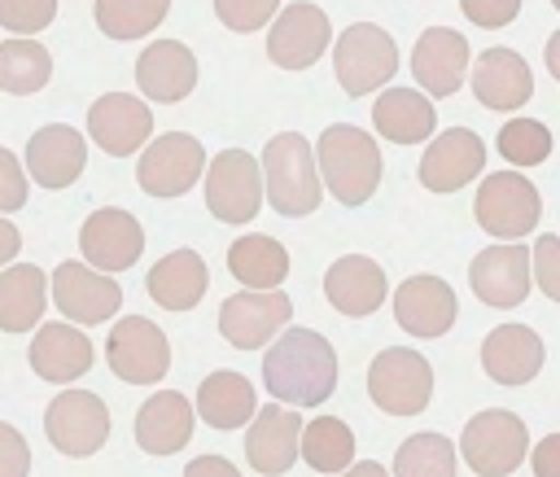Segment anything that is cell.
Instances as JSON below:
<instances>
[{"instance_id":"obj_39","label":"cell","mask_w":560,"mask_h":477,"mask_svg":"<svg viewBox=\"0 0 560 477\" xmlns=\"http://www.w3.org/2000/svg\"><path fill=\"white\" fill-rule=\"evenodd\" d=\"M57 18V0H0V26L13 39H31L44 26H52Z\"/></svg>"},{"instance_id":"obj_16","label":"cell","mask_w":560,"mask_h":477,"mask_svg":"<svg viewBox=\"0 0 560 477\" xmlns=\"http://www.w3.org/2000/svg\"><path fill=\"white\" fill-rule=\"evenodd\" d=\"M88 136L109 158H131L153 136V109L131 92H105L88 109Z\"/></svg>"},{"instance_id":"obj_22","label":"cell","mask_w":560,"mask_h":477,"mask_svg":"<svg viewBox=\"0 0 560 477\" xmlns=\"http://www.w3.org/2000/svg\"><path fill=\"white\" fill-rule=\"evenodd\" d=\"M411 74L424 96H451L468 74V39L451 26H429L411 48Z\"/></svg>"},{"instance_id":"obj_13","label":"cell","mask_w":560,"mask_h":477,"mask_svg":"<svg viewBox=\"0 0 560 477\" xmlns=\"http://www.w3.org/2000/svg\"><path fill=\"white\" fill-rule=\"evenodd\" d=\"M332 44V22L319 4L311 0H293L284 4L276 18H271V31H267V57L280 66V70H306L315 66Z\"/></svg>"},{"instance_id":"obj_23","label":"cell","mask_w":560,"mask_h":477,"mask_svg":"<svg viewBox=\"0 0 560 477\" xmlns=\"http://www.w3.org/2000/svg\"><path fill=\"white\" fill-rule=\"evenodd\" d=\"M324 298L332 302V311H341L350 319H363L389 298L385 267L376 258H368V254H341L324 271Z\"/></svg>"},{"instance_id":"obj_34","label":"cell","mask_w":560,"mask_h":477,"mask_svg":"<svg viewBox=\"0 0 560 477\" xmlns=\"http://www.w3.org/2000/svg\"><path fill=\"white\" fill-rule=\"evenodd\" d=\"M298 451L315 473H346L354 464V433L337 416H315L302 424Z\"/></svg>"},{"instance_id":"obj_46","label":"cell","mask_w":560,"mask_h":477,"mask_svg":"<svg viewBox=\"0 0 560 477\" xmlns=\"http://www.w3.org/2000/svg\"><path fill=\"white\" fill-rule=\"evenodd\" d=\"M184 477H241V473H236V464L223 459V455H192V459L184 464Z\"/></svg>"},{"instance_id":"obj_30","label":"cell","mask_w":560,"mask_h":477,"mask_svg":"<svg viewBox=\"0 0 560 477\" xmlns=\"http://www.w3.org/2000/svg\"><path fill=\"white\" fill-rule=\"evenodd\" d=\"M44 306H48V276L35 263L0 267V333L39 328Z\"/></svg>"},{"instance_id":"obj_15","label":"cell","mask_w":560,"mask_h":477,"mask_svg":"<svg viewBox=\"0 0 560 477\" xmlns=\"http://www.w3.org/2000/svg\"><path fill=\"white\" fill-rule=\"evenodd\" d=\"M52 302L57 311L79 328H92V324H105L118 315L122 306V289L114 276L105 271H92L88 263H57L52 267Z\"/></svg>"},{"instance_id":"obj_26","label":"cell","mask_w":560,"mask_h":477,"mask_svg":"<svg viewBox=\"0 0 560 477\" xmlns=\"http://www.w3.org/2000/svg\"><path fill=\"white\" fill-rule=\"evenodd\" d=\"M472 96L486 105V109H521L529 96H534V70L521 53L512 48H486L477 61H472Z\"/></svg>"},{"instance_id":"obj_19","label":"cell","mask_w":560,"mask_h":477,"mask_svg":"<svg viewBox=\"0 0 560 477\" xmlns=\"http://www.w3.org/2000/svg\"><path fill=\"white\" fill-rule=\"evenodd\" d=\"M481 166H486L481 136L468 127H451L433 136L429 149L420 153V184L429 193H459L464 184H472V175H481Z\"/></svg>"},{"instance_id":"obj_27","label":"cell","mask_w":560,"mask_h":477,"mask_svg":"<svg viewBox=\"0 0 560 477\" xmlns=\"http://www.w3.org/2000/svg\"><path fill=\"white\" fill-rule=\"evenodd\" d=\"M192 420H197V411L179 389H158L136 411V442L149 455H175L188 446Z\"/></svg>"},{"instance_id":"obj_43","label":"cell","mask_w":560,"mask_h":477,"mask_svg":"<svg viewBox=\"0 0 560 477\" xmlns=\"http://www.w3.org/2000/svg\"><path fill=\"white\" fill-rule=\"evenodd\" d=\"M26 473H31V446H26V438L9 420H0V477H26Z\"/></svg>"},{"instance_id":"obj_38","label":"cell","mask_w":560,"mask_h":477,"mask_svg":"<svg viewBox=\"0 0 560 477\" xmlns=\"http://www.w3.org/2000/svg\"><path fill=\"white\" fill-rule=\"evenodd\" d=\"M499 153H503L512 166H538V162L551 153V131H547V123H538V118H512V123H503V131H499Z\"/></svg>"},{"instance_id":"obj_48","label":"cell","mask_w":560,"mask_h":477,"mask_svg":"<svg viewBox=\"0 0 560 477\" xmlns=\"http://www.w3.org/2000/svg\"><path fill=\"white\" fill-rule=\"evenodd\" d=\"M337 477H389V473H385L376 459H359V464H350V468L337 473Z\"/></svg>"},{"instance_id":"obj_17","label":"cell","mask_w":560,"mask_h":477,"mask_svg":"<svg viewBox=\"0 0 560 477\" xmlns=\"http://www.w3.org/2000/svg\"><path fill=\"white\" fill-rule=\"evenodd\" d=\"M468 284L486 306H521L534 276H529V245L512 241V245H486L472 263H468Z\"/></svg>"},{"instance_id":"obj_6","label":"cell","mask_w":560,"mask_h":477,"mask_svg":"<svg viewBox=\"0 0 560 477\" xmlns=\"http://www.w3.org/2000/svg\"><path fill=\"white\" fill-rule=\"evenodd\" d=\"M332 66H337V83L350 96H368L376 88H385L398 70V44L385 26L376 22H354L337 35L332 44Z\"/></svg>"},{"instance_id":"obj_44","label":"cell","mask_w":560,"mask_h":477,"mask_svg":"<svg viewBox=\"0 0 560 477\" xmlns=\"http://www.w3.org/2000/svg\"><path fill=\"white\" fill-rule=\"evenodd\" d=\"M464 18H472L477 26H508L516 13H521V0H459Z\"/></svg>"},{"instance_id":"obj_40","label":"cell","mask_w":560,"mask_h":477,"mask_svg":"<svg viewBox=\"0 0 560 477\" xmlns=\"http://www.w3.org/2000/svg\"><path fill=\"white\" fill-rule=\"evenodd\" d=\"M276 9H280V0H214V18L236 35L262 31L276 18Z\"/></svg>"},{"instance_id":"obj_3","label":"cell","mask_w":560,"mask_h":477,"mask_svg":"<svg viewBox=\"0 0 560 477\" xmlns=\"http://www.w3.org/2000/svg\"><path fill=\"white\" fill-rule=\"evenodd\" d=\"M262 197L276 214H311L324 201V184H319V166H315V149L302 131H280L262 144Z\"/></svg>"},{"instance_id":"obj_41","label":"cell","mask_w":560,"mask_h":477,"mask_svg":"<svg viewBox=\"0 0 560 477\" xmlns=\"http://www.w3.org/2000/svg\"><path fill=\"white\" fill-rule=\"evenodd\" d=\"M529 276L542 289V298L560 302V236L556 232H542L529 245Z\"/></svg>"},{"instance_id":"obj_10","label":"cell","mask_w":560,"mask_h":477,"mask_svg":"<svg viewBox=\"0 0 560 477\" xmlns=\"http://www.w3.org/2000/svg\"><path fill=\"white\" fill-rule=\"evenodd\" d=\"M44 433L52 451L70 459H88L109 438V407L92 389H61L44 411Z\"/></svg>"},{"instance_id":"obj_36","label":"cell","mask_w":560,"mask_h":477,"mask_svg":"<svg viewBox=\"0 0 560 477\" xmlns=\"http://www.w3.org/2000/svg\"><path fill=\"white\" fill-rule=\"evenodd\" d=\"M171 0H96L92 18L109 39H144L166 18Z\"/></svg>"},{"instance_id":"obj_2","label":"cell","mask_w":560,"mask_h":477,"mask_svg":"<svg viewBox=\"0 0 560 477\" xmlns=\"http://www.w3.org/2000/svg\"><path fill=\"white\" fill-rule=\"evenodd\" d=\"M315 166H319V184L341 206H363L381 188V149L363 127L350 123L324 127L315 144Z\"/></svg>"},{"instance_id":"obj_28","label":"cell","mask_w":560,"mask_h":477,"mask_svg":"<svg viewBox=\"0 0 560 477\" xmlns=\"http://www.w3.org/2000/svg\"><path fill=\"white\" fill-rule=\"evenodd\" d=\"M26 359H31L35 376L70 385L92 368V337L74 324H39V333L31 337Z\"/></svg>"},{"instance_id":"obj_45","label":"cell","mask_w":560,"mask_h":477,"mask_svg":"<svg viewBox=\"0 0 560 477\" xmlns=\"http://www.w3.org/2000/svg\"><path fill=\"white\" fill-rule=\"evenodd\" d=\"M529 468L534 477H560V433H547L529 446Z\"/></svg>"},{"instance_id":"obj_9","label":"cell","mask_w":560,"mask_h":477,"mask_svg":"<svg viewBox=\"0 0 560 477\" xmlns=\"http://www.w3.org/2000/svg\"><path fill=\"white\" fill-rule=\"evenodd\" d=\"M105 359H109V372L118 381H127V385H158L171 372V341H166V333L153 319L122 315L109 328Z\"/></svg>"},{"instance_id":"obj_32","label":"cell","mask_w":560,"mask_h":477,"mask_svg":"<svg viewBox=\"0 0 560 477\" xmlns=\"http://www.w3.org/2000/svg\"><path fill=\"white\" fill-rule=\"evenodd\" d=\"M197 420H206L210 429H241L254 420L258 411V394L249 385V376L241 372H210L197 385V403H192Z\"/></svg>"},{"instance_id":"obj_31","label":"cell","mask_w":560,"mask_h":477,"mask_svg":"<svg viewBox=\"0 0 560 477\" xmlns=\"http://www.w3.org/2000/svg\"><path fill=\"white\" fill-rule=\"evenodd\" d=\"M372 123L394 144H420V140L433 136L438 114H433V101L420 88H385L372 105Z\"/></svg>"},{"instance_id":"obj_8","label":"cell","mask_w":560,"mask_h":477,"mask_svg":"<svg viewBox=\"0 0 560 477\" xmlns=\"http://www.w3.org/2000/svg\"><path fill=\"white\" fill-rule=\"evenodd\" d=\"M206 206L219 223L245 228L262 206V166L245 149H223L206 162Z\"/></svg>"},{"instance_id":"obj_12","label":"cell","mask_w":560,"mask_h":477,"mask_svg":"<svg viewBox=\"0 0 560 477\" xmlns=\"http://www.w3.org/2000/svg\"><path fill=\"white\" fill-rule=\"evenodd\" d=\"M289 319H293V298L280 289H267V293L241 289V293H228L219 306V333L236 350H262V341L280 337Z\"/></svg>"},{"instance_id":"obj_33","label":"cell","mask_w":560,"mask_h":477,"mask_svg":"<svg viewBox=\"0 0 560 477\" xmlns=\"http://www.w3.org/2000/svg\"><path fill=\"white\" fill-rule=\"evenodd\" d=\"M228 271L245 284V289H280L284 276H289V249L276 241V236H262V232H245L228 245Z\"/></svg>"},{"instance_id":"obj_37","label":"cell","mask_w":560,"mask_h":477,"mask_svg":"<svg viewBox=\"0 0 560 477\" xmlns=\"http://www.w3.org/2000/svg\"><path fill=\"white\" fill-rule=\"evenodd\" d=\"M394 477H455L451 438H442L433 429L402 438V446L394 451Z\"/></svg>"},{"instance_id":"obj_14","label":"cell","mask_w":560,"mask_h":477,"mask_svg":"<svg viewBox=\"0 0 560 477\" xmlns=\"http://www.w3.org/2000/svg\"><path fill=\"white\" fill-rule=\"evenodd\" d=\"M79 249H83V263L92 271L118 276V271H127V267L140 263V254H144V228L136 223V214H127L118 206H101V210H92L83 219Z\"/></svg>"},{"instance_id":"obj_42","label":"cell","mask_w":560,"mask_h":477,"mask_svg":"<svg viewBox=\"0 0 560 477\" xmlns=\"http://www.w3.org/2000/svg\"><path fill=\"white\" fill-rule=\"evenodd\" d=\"M26 171H22V162H18V153H9L4 144H0V214H9V210H22L26 206Z\"/></svg>"},{"instance_id":"obj_18","label":"cell","mask_w":560,"mask_h":477,"mask_svg":"<svg viewBox=\"0 0 560 477\" xmlns=\"http://www.w3.org/2000/svg\"><path fill=\"white\" fill-rule=\"evenodd\" d=\"M298 442H302V416L284 403H262V411H254L245 429V459L254 473L280 477L293 468Z\"/></svg>"},{"instance_id":"obj_35","label":"cell","mask_w":560,"mask_h":477,"mask_svg":"<svg viewBox=\"0 0 560 477\" xmlns=\"http://www.w3.org/2000/svg\"><path fill=\"white\" fill-rule=\"evenodd\" d=\"M52 79V53L39 39H4L0 44V92L31 96Z\"/></svg>"},{"instance_id":"obj_21","label":"cell","mask_w":560,"mask_h":477,"mask_svg":"<svg viewBox=\"0 0 560 477\" xmlns=\"http://www.w3.org/2000/svg\"><path fill=\"white\" fill-rule=\"evenodd\" d=\"M88 166V140L83 131L66 123H48L26 140V171L39 188H70Z\"/></svg>"},{"instance_id":"obj_50","label":"cell","mask_w":560,"mask_h":477,"mask_svg":"<svg viewBox=\"0 0 560 477\" xmlns=\"http://www.w3.org/2000/svg\"><path fill=\"white\" fill-rule=\"evenodd\" d=\"M551 4H556V9H560V0H551Z\"/></svg>"},{"instance_id":"obj_25","label":"cell","mask_w":560,"mask_h":477,"mask_svg":"<svg viewBox=\"0 0 560 477\" xmlns=\"http://www.w3.org/2000/svg\"><path fill=\"white\" fill-rule=\"evenodd\" d=\"M542 337L529 324H499L481 341V368L499 385H529L542 372Z\"/></svg>"},{"instance_id":"obj_4","label":"cell","mask_w":560,"mask_h":477,"mask_svg":"<svg viewBox=\"0 0 560 477\" xmlns=\"http://www.w3.org/2000/svg\"><path fill=\"white\" fill-rule=\"evenodd\" d=\"M459 455L477 477H508L529 455V429L516 411L486 407L459 433Z\"/></svg>"},{"instance_id":"obj_29","label":"cell","mask_w":560,"mask_h":477,"mask_svg":"<svg viewBox=\"0 0 560 477\" xmlns=\"http://www.w3.org/2000/svg\"><path fill=\"white\" fill-rule=\"evenodd\" d=\"M144 289L162 311H192L210 289L206 258L197 249H171L149 267Z\"/></svg>"},{"instance_id":"obj_24","label":"cell","mask_w":560,"mask_h":477,"mask_svg":"<svg viewBox=\"0 0 560 477\" xmlns=\"http://www.w3.org/2000/svg\"><path fill=\"white\" fill-rule=\"evenodd\" d=\"M136 88L158 101V105H175L197 88V57L188 44L179 39H153L140 57H136Z\"/></svg>"},{"instance_id":"obj_7","label":"cell","mask_w":560,"mask_h":477,"mask_svg":"<svg viewBox=\"0 0 560 477\" xmlns=\"http://www.w3.org/2000/svg\"><path fill=\"white\" fill-rule=\"evenodd\" d=\"M368 394L385 416H420L433 398V368L420 350L385 346L368 363Z\"/></svg>"},{"instance_id":"obj_20","label":"cell","mask_w":560,"mask_h":477,"mask_svg":"<svg viewBox=\"0 0 560 477\" xmlns=\"http://www.w3.org/2000/svg\"><path fill=\"white\" fill-rule=\"evenodd\" d=\"M459 315L455 289L442 276H407L394 289V319L411 337H442Z\"/></svg>"},{"instance_id":"obj_11","label":"cell","mask_w":560,"mask_h":477,"mask_svg":"<svg viewBox=\"0 0 560 477\" xmlns=\"http://www.w3.org/2000/svg\"><path fill=\"white\" fill-rule=\"evenodd\" d=\"M206 175V149L188 131H162L144 144L136 162V179L149 197H179Z\"/></svg>"},{"instance_id":"obj_49","label":"cell","mask_w":560,"mask_h":477,"mask_svg":"<svg viewBox=\"0 0 560 477\" xmlns=\"http://www.w3.org/2000/svg\"><path fill=\"white\" fill-rule=\"evenodd\" d=\"M547 74L560 83V31L547 39Z\"/></svg>"},{"instance_id":"obj_47","label":"cell","mask_w":560,"mask_h":477,"mask_svg":"<svg viewBox=\"0 0 560 477\" xmlns=\"http://www.w3.org/2000/svg\"><path fill=\"white\" fill-rule=\"evenodd\" d=\"M18 249H22V232L0 214V267H9L18 258Z\"/></svg>"},{"instance_id":"obj_5","label":"cell","mask_w":560,"mask_h":477,"mask_svg":"<svg viewBox=\"0 0 560 477\" xmlns=\"http://www.w3.org/2000/svg\"><path fill=\"white\" fill-rule=\"evenodd\" d=\"M472 214H477V228L499 236L503 245L529 236L542 219V197L538 188L521 175V171H494L481 179L477 197H472Z\"/></svg>"},{"instance_id":"obj_1","label":"cell","mask_w":560,"mask_h":477,"mask_svg":"<svg viewBox=\"0 0 560 477\" xmlns=\"http://www.w3.org/2000/svg\"><path fill=\"white\" fill-rule=\"evenodd\" d=\"M262 385L284 407H319L337 389V350L315 328H284L262 354Z\"/></svg>"}]
</instances>
